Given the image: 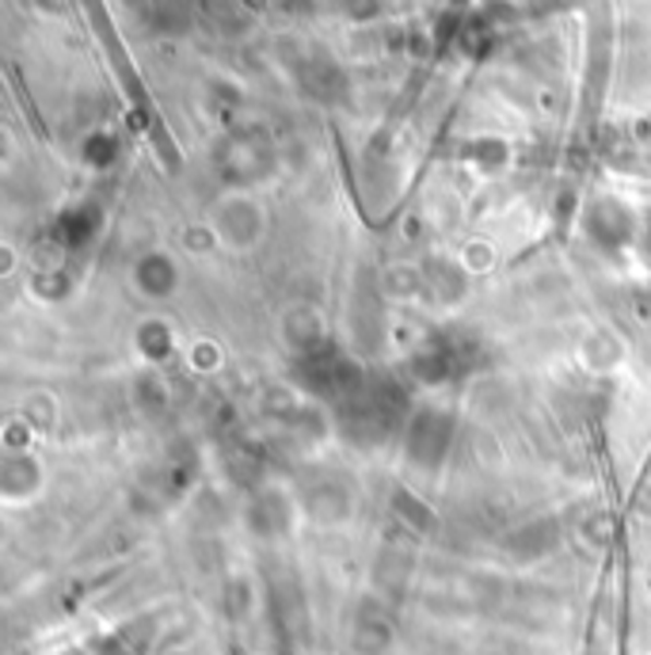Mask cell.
I'll use <instances>...</instances> for the list:
<instances>
[{
  "label": "cell",
  "instance_id": "cell-1",
  "mask_svg": "<svg viewBox=\"0 0 651 655\" xmlns=\"http://www.w3.org/2000/svg\"><path fill=\"white\" fill-rule=\"evenodd\" d=\"M267 233V210L252 195H225L217 203V241L232 252H248Z\"/></svg>",
  "mask_w": 651,
  "mask_h": 655
}]
</instances>
